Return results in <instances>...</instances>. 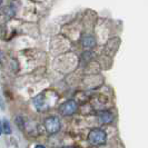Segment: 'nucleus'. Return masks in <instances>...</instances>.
Listing matches in <instances>:
<instances>
[{"instance_id":"1","label":"nucleus","mask_w":148,"mask_h":148,"mask_svg":"<svg viewBox=\"0 0 148 148\" xmlns=\"http://www.w3.org/2000/svg\"><path fill=\"white\" fill-rule=\"evenodd\" d=\"M88 140L94 146H100L104 145L107 140V135L101 129H92L88 134Z\"/></svg>"},{"instance_id":"10","label":"nucleus","mask_w":148,"mask_h":148,"mask_svg":"<svg viewBox=\"0 0 148 148\" xmlns=\"http://www.w3.org/2000/svg\"><path fill=\"white\" fill-rule=\"evenodd\" d=\"M35 148H46V147H45L44 145H37V146H36Z\"/></svg>"},{"instance_id":"5","label":"nucleus","mask_w":148,"mask_h":148,"mask_svg":"<svg viewBox=\"0 0 148 148\" xmlns=\"http://www.w3.org/2000/svg\"><path fill=\"white\" fill-rule=\"evenodd\" d=\"M82 44L85 49H91L96 45V38L94 37L92 35H86V36H84V38H82Z\"/></svg>"},{"instance_id":"6","label":"nucleus","mask_w":148,"mask_h":148,"mask_svg":"<svg viewBox=\"0 0 148 148\" xmlns=\"http://www.w3.org/2000/svg\"><path fill=\"white\" fill-rule=\"evenodd\" d=\"M98 117H99V121L101 124H108V123L112 121V119H114V116L111 115V112H109V111H103V112H100Z\"/></svg>"},{"instance_id":"9","label":"nucleus","mask_w":148,"mask_h":148,"mask_svg":"<svg viewBox=\"0 0 148 148\" xmlns=\"http://www.w3.org/2000/svg\"><path fill=\"white\" fill-rule=\"evenodd\" d=\"M2 134V124H1V120H0V136Z\"/></svg>"},{"instance_id":"3","label":"nucleus","mask_w":148,"mask_h":148,"mask_svg":"<svg viewBox=\"0 0 148 148\" xmlns=\"http://www.w3.org/2000/svg\"><path fill=\"white\" fill-rule=\"evenodd\" d=\"M60 127H61V123H60V119L56 116H51V117H48L45 120V128L47 130V133L52 135V134L58 133L60 130Z\"/></svg>"},{"instance_id":"11","label":"nucleus","mask_w":148,"mask_h":148,"mask_svg":"<svg viewBox=\"0 0 148 148\" xmlns=\"http://www.w3.org/2000/svg\"><path fill=\"white\" fill-rule=\"evenodd\" d=\"M62 148H74V147H69V146H66V147H62Z\"/></svg>"},{"instance_id":"7","label":"nucleus","mask_w":148,"mask_h":148,"mask_svg":"<svg viewBox=\"0 0 148 148\" xmlns=\"http://www.w3.org/2000/svg\"><path fill=\"white\" fill-rule=\"evenodd\" d=\"M1 124H2V133L6 134V135H10V134L12 133L11 126H10V124H9V121H8L7 119L1 120Z\"/></svg>"},{"instance_id":"4","label":"nucleus","mask_w":148,"mask_h":148,"mask_svg":"<svg viewBox=\"0 0 148 148\" xmlns=\"http://www.w3.org/2000/svg\"><path fill=\"white\" fill-rule=\"evenodd\" d=\"M78 105L75 100H67L59 107V112L62 116H71L77 111Z\"/></svg>"},{"instance_id":"12","label":"nucleus","mask_w":148,"mask_h":148,"mask_svg":"<svg viewBox=\"0 0 148 148\" xmlns=\"http://www.w3.org/2000/svg\"><path fill=\"white\" fill-rule=\"evenodd\" d=\"M1 2H2V0H0V6H1Z\"/></svg>"},{"instance_id":"8","label":"nucleus","mask_w":148,"mask_h":148,"mask_svg":"<svg viewBox=\"0 0 148 148\" xmlns=\"http://www.w3.org/2000/svg\"><path fill=\"white\" fill-rule=\"evenodd\" d=\"M5 101H3V99L0 97V109H2V110H5Z\"/></svg>"},{"instance_id":"2","label":"nucleus","mask_w":148,"mask_h":148,"mask_svg":"<svg viewBox=\"0 0 148 148\" xmlns=\"http://www.w3.org/2000/svg\"><path fill=\"white\" fill-rule=\"evenodd\" d=\"M50 100H51V97L46 96V91H45L42 94H39L38 96L35 97L34 104H35V107L39 111H46L51 107L50 106Z\"/></svg>"}]
</instances>
